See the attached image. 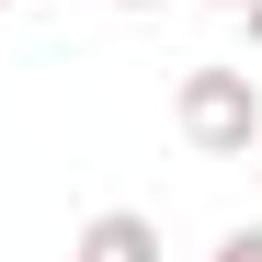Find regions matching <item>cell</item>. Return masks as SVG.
Listing matches in <instances>:
<instances>
[{"label":"cell","instance_id":"cell-1","mask_svg":"<svg viewBox=\"0 0 262 262\" xmlns=\"http://www.w3.org/2000/svg\"><path fill=\"white\" fill-rule=\"evenodd\" d=\"M171 125H183V148H194V160H251V125H262L251 69H183Z\"/></svg>","mask_w":262,"mask_h":262},{"label":"cell","instance_id":"cell-2","mask_svg":"<svg viewBox=\"0 0 262 262\" xmlns=\"http://www.w3.org/2000/svg\"><path fill=\"white\" fill-rule=\"evenodd\" d=\"M69 262H160V216H137V205H103V216H80Z\"/></svg>","mask_w":262,"mask_h":262},{"label":"cell","instance_id":"cell-3","mask_svg":"<svg viewBox=\"0 0 262 262\" xmlns=\"http://www.w3.org/2000/svg\"><path fill=\"white\" fill-rule=\"evenodd\" d=\"M205 262H262V216H251V228H228V239H216Z\"/></svg>","mask_w":262,"mask_h":262},{"label":"cell","instance_id":"cell-4","mask_svg":"<svg viewBox=\"0 0 262 262\" xmlns=\"http://www.w3.org/2000/svg\"><path fill=\"white\" fill-rule=\"evenodd\" d=\"M239 23H251V46H262V0H239Z\"/></svg>","mask_w":262,"mask_h":262},{"label":"cell","instance_id":"cell-5","mask_svg":"<svg viewBox=\"0 0 262 262\" xmlns=\"http://www.w3.org/2000/svg\"><path fill=\"white\" fill-rule=\"evenodd\" d=\"M114 12H160V0H114Z\"/></svg>","mask_w":262,"mask_h":262},{"label":"cell","instance_id":"cell-6","mask_svg":"<svg viewBox=\"0 0 262 262\" xmlns=\"http://www.w3.org/2000/svg\"><path fill=\"white\" fill-rule=\"evenodd\" d=\"M216 12H239V0H216Z\"/></svg>","mask_w":262,"mask_h":262},{"label":"cell","instance_id":"cell-7","mask_svg":"<svg viewBox=\"0 0 262 262\" xmlns=\"http://www.w3.org/2000/svg\"><path fill=\"white\" fill-rule=\"evenodd\" d=\"M251 148H262V125H251Z\"/></svg>","mask_w":262,"mask_h":262},{"label":"cell","instance_id":"cell-8","mask_svg":"<svg viewBox=\"0 0 262 262\" xmlns=\"http://www.w3.org/2000/svg\"><path fill=\"white\" fill-rule=\"evenodd\" d=\"M0 12H12V0H0Z\"/></svg>","mask_w":262,"mask_h":262}]
</instances>
